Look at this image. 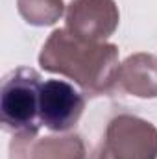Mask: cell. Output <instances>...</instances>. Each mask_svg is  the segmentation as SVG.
<instances>
[{"instance_id":"cell-1","label":"cell","mask_w":157,"mask_h":159,"mask_svg":"<svg viewBox=\"0 0 157 159\" xmlns=\"http://www.w3.org/2000/svg\"><path fill=\"white\" fill-rule=\"evenodd\" d=\"M41 67L72 78L91 96L105 94L117 85L118 48L109 43L87 41L67 28L56 30L39 56Z\"/></svg>"},{"instance_id":"cell-2","label":"cell","mask_w":157,"mask_h":159,"mask_svg":"<svg viewBox=\"0 0 157 159\" xmlns=\"http://www.w3.org/2000/svg\"><path fill=\"white\" fill-rule=\"evenodd\" d=\"M39 72L28 67L11 70L0 91V119L6 131L13 137H37L41 129L39 96H41Z\"/></svg>"},{"instance_id":"cell-3","label":"cell","mask_w":157,"mask_h":159,"mask_svg":"<svg viewBox=\"0 0 157 159\" xmlns=\"http://www.w3.org/2000/svg\"><path fill=\"white\" fill-rule=\"evenodd\" d=\"M100 159H157V129L146 120L120 115L109 122Z\"/></svg>"},{"instance_id":"cell-4","label":"cell","mask_w":157,"mask_h":159,"mask_svg":"<svg viewBox=\"0 0 157 159\" xmlns=\"http://www.w3.org/2000/svg\"><path fill=\"white\" fill-rule=\"evenodd\" d=\"M85 100L65 80H46L41 85L39 119L50 131H69L78 124Z\"/></svg>"},{"instance_id":"cell-5","label":"cell","mask_w":157,"mask_h":159,"mask_svg":"<svg viewBox=\"0 0 157 159\" xmlns=\"http://www.w3.org/2000/svg\"><path fill=\"white\" fill-rule=\"evenodd\" d=\"M118 26V9L113 0H72L67 11V30L81 39H107Z\"/></svg>"},{"instance_id":"cell-6","label":"cell","mask_w":157,"mask_h":159,"mask_svg":"<svg viewBox=\"0 0 157 159\" xmlns=\"http://www.w3.org/2000/svg\"><path fill=\"white\" fill-rule=\"evenodd\" d=\"M85 148L78 135L13 137L11 159H83Z\"/></svg>"},{"instance_id":"cell-7","label":"cell","mask_w":157,"mask_h":159,"mask_svg":"<svg viewBox=\"0 0 157 159\" xmlns=\"http://www.w3.org/2000/svg\"><path fill=\"white\" fill-rule=\"evenodd\" d=\"M117 85L124 91L141 96L155 98L157 96V59L150 54H137L128 57L117 74Z\"/></svg>"},{"instance_id":"cell-8","label":"cell","mask_w":157,"mask_h":159,"mask_svg":"<svg viewBox=\"0 0 157 159\" xmlns=\"http://www.w3.org/2000/svg\"><path fill=\"white\" fill-rule=\"evenodd\" d=\"M19 11L28 24L48 26L63 13V0H19Z\"/></svg>"}]
</instances>
